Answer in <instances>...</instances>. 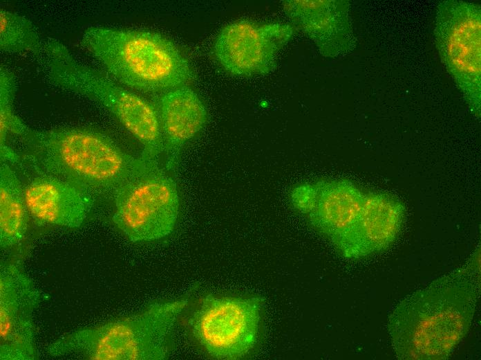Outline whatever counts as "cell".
Here are the masks:
<instances>
[{"label": "cell", "mask_w": 481, "mask_h": 360, "mask_svg": "<svg viewBox=\"0 0 481 360\" xmlns=\"http://www.w3.org/2000/svg\"><path fill=\"white\" fill-rule=\"evenodd\" d=\"M474 262L444 275L402 300L388 319L401 360H443L467 334L479 297Z\"/></svg>", "instance_id": "obj_1"}, {"label": "cell", "mask_w": 481, "mask_h": 360, "mask_svg": "<svg viewBox=\"0 0 481 360\" xmlns=\"http://www.w3.org/2000/svg\"><path fill=\"white\" fill-rule=\"evenodd\" d=\"M23 158L86 192L111 193L150 164L122 150L108 136L88 129L35 130L19 135Z\"/></svg>", "instance_id": "obj_2"}, {"label": "cell", "mask_w": 481, "mask_h": 360, "mask_svg": "<svg viewBox=\"0 0 481 360\" xmlns=\"http://www.w3.org/2000/svg\"><path fill=\"white\" fill-rule=\"evenodd\" d=\"M80 44L109 75L123 85L156 95L195 78L186 55L171 39L146 30L90 26Z\"/></svg>", "instance_id": "obj_3"}, {"label": "cell", "mask_w": 481, "mask_h": 360, "mask_svg": "<svg viewBox=\"0 0 481 360\" xmlns=\"http://www.w3.org/2000/svg\"><path fill=\"white\" fill-rule=\"evenodd\" d=\"M188 302L183 298L155 303L136 315L75 332L50 345L48 352L95 360L164 359L175 322Z\"/></svg>", "instance_id": "obj_4"}, {"label": "cell", "mask_w": 481, "mask_h": 360, "mask_svg": "<svg viewBox=\"0 0 481 360\" xmlns=\"http://www.w3.org/2000/svg\"><path fill=\"white\" fill-rule=\"evenodd\" d=\"M112 217L131 242L161 239L174 228L179 214V195L175 180L150 164L114 193Z\"/></svg>", "instance_id": "obj_5"}, {"label": "cell", "mask_w": 481, "mask_h": 360, "mask_svg": "<svg viewBox=\"0 0 481 360\" xmlns=\"http://www.w3.org/2000/svg\"><path fill=\"white\" fill-rule=\"evenodd\" d=\"M480 7L444 1L436 12L435 38L440 56L471 111L480 116L481 98Z\"/></svg>", "instance_id": "obj_6"}, {"label": "cell", "mask_w": 481, "mask_h": 360, "mask_svg": "<svg viewBox=\"0 0 481 360\" xmlns=\"http://www.w3.org/2000/svg\"><path fill=\"white\" fill-rule=\"evenodd\" d=\"M263 303L258 296L206 295L189 318L191 333L214 358H242L256 342Z\"/></svg>", "instance_id": "obj_7"}, {"label": "cell", "mask_w": 481, "mask_h": 360, "mask_svg": "<svg viewBox=\"0 0 481 360\" xmlns=\"http://www.w3.org/2000/svg\"><path fill=\"white\" fill-rule=\"evenodd\" d=\"M70 89L111 111L142 145L141 156L158 163L163 152V141L158 114L153 103L119 84L106 73L88 65L75 71Z\"/></svg>", "instance_id": "obj_8"}, {"label": "cell", "mask_w": 481, "mask_h": 360, "mask_svg": "<svg viewBox=\"0 0 481 360\" xmlns=\"http://www.w3.org/2000/svg\"><path fill=\"white\" fill-rule=\"evenodd\" d=\"M296 30L291 24L237 20L220 30L213 53L220 66L231 75L267 74L275 66L278 53Z\"/></svg>", "instance_id": "obj_9"}, {"label": "cell", "mask_w": 481, "mask_h": 360, "mask_svg": "<svg viewBox=\"0 0 481 360\" xmlns=\"http://www.w3.org/2000/svg\"><path fill=\"white\" fill-rule=\"evenodd\" d=\"M39 294L31 280L15 264L0 274V358L30 360L36 357L32 313Z\"/></svg>", "instance_id": "obj_10"}, {"label": "cell", "mask_w": 481, "mask_h": 360, "mask_svg": "<svg viewBox=\"0 0 481 360\" xmlns=\"http://www.w3.org/2000/svg\"><path fill=\"white\" fill-rule=\"evenodd\" d=\"M404 213L403 204L388 194L365 193L355 222L335 246L355 259L385 251L397 238Z\"/></svg>", "instance_id": "obj_11"}, {"label": "cell", "mask_w": 481, "mask_h": 360, "mask_svg": "<svg viewBox=\"0 0 481 360\" xmlns=\"http://www.w3.org/2000/svg\"><path fill=\"white\" fill-rule=\"evenodd\" d=\"M365 193L351 182L331 180L294 191V206L335 245L355 222Z\"/></svg>", "instance_id": "obj_12"}, {"label": "cell", "mask_w": 481, "mask_h": 360, "mask_svg": "<svg viewBox=\"0 0 481 360\" xmlns=\"http://www.w3.org/2000/svg\"><path fill=\"white\" fill-rule=\"evenodd\" d=\"M349 2L338 0H287L283 8L291 24L308 37L321 54L336 57L353 46Z\"/></svg>", "instance_id": "obj_13"}, {"label": "cell", "mask_w": 481, "mask_h": 360, "mask_svg": "<svg viewBox=\"0 0 481 360\" xmlns=\"http://www.w3.org/2000/svg\"><path fill=\"white\" fill-rule=\"evenodd\" d=\"M163 152L167 170L174 168L185 145L206 124L207 111L198 93L188 85L155 95Z\"/></svg>", "instance_id": "obj_14"}, {"label": "cell", "mask_w": 481, "mask_h": 360, "mask_svg": "<svg viewBox=\"0 0 481 360\" xmlns=\"http://www.w3.org/2000/svg\"><path fill=\"white\" fill-rule=\"evenodd\" d=\"M23 191L29 213L47 224L79 227L92 207L88 192L50 174L34 178Z\"/></svg>", "instance_id": "obj_15"}, {"label": "cell", "mask_w": 481, "mask_h": 360, "mask_svg": "<svg viewBox=\"0 0 481 360\" xmlns=\"http://www.w3.org/2000/svg\"><path fill=\"white\" fill-rule=\"evenodd\" d=\"M28 210L21 183L9 165L0 169V242L3 248L21 242L26 233Z\"/></svg>", "instance_id": "obj_16"}, {"label": "cell", "mask_w": 481, "mask_h": 360, "mask_svg": "<svg viewBox=\"0 0 481 360\" xmlns=\"http://www.w3.org/2000/svg\"><path fill=\"white\" fill-rule=\"evenodd\" d=\"M0 47L3 51L42 56L44 48L35 24L26 17L0 10Z\"/></svg>", "instance_id": "obj_17"}, {"label": "cell", "mask_w": 481, "mask_h": 360, "mask_svg": "<svg viewBox=\"0 0 481 360\" xmlns=\"http://www.w3.org/2000/svg\"><path fill=\"white\" fill-rule=\"evenodd\" d=\"M0 73L1 152H3L8 148L6 145L7 134L19 136L27 126L12 111L16 88L13 73L4 66H1Z\"/></svg>", "instance_id": "obj_18"}]
</instances>
